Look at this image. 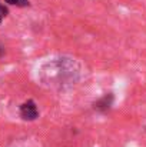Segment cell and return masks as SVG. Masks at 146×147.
Listing matches in <instances>:
<instances>
[{"instance_id":"cell-2","label":"cell","mask_w":146,"mask_h":147,"mask_svg":"<svg viewBox=\"0 0 146 147\" xmlns=\"http://www.w3.org/2000/svg\"><path fill=\"white\" fill-rule=\"evenodd\" d=\"M6 3H9V4H14V6H20V7H24V6H27L29 4V1L27 0H4Z\"/></svg>"},{"instance_id":"cell-4","label":"cell","mask_w":146,"mask_h":147,"mask_svg":"<svg viewBox=\"0 0 146 147\" xmlns=\"http://www.w3.org/2000/svg\"><path fill=\"white\" fill-rule=\"evenodd\" d=\"M1 53H3V49H1V47H0V56H1Z\"/></svg>"},{"instance_id":"cell-3","label":"cell","mask_w":146,"mask_h":147,"mask_svg":"<svg viewBox=\"0 0 146 147\" xmlns=\"http://www.w3.org/2000/svg\"><path fill=\"white\" fill-rule=\"evenodd\" d=\"M6 14H7V9L0 3V23H1V20H3V17H4Z\"/></svg>"},{"instance_id":"cell-1","label":"cell","mask_w":146,"mask_h":147,"mask_svg":"<svg viewBox=\"0 0 146 147\" xmlns=\"http://www.w3.org/2000/svg\"><path fill=\"white\" fill-rule=\"evenodd\" d=\"M20 116L24 120H35L39 116L37 107H36V104H35L33 100H27L26 103H23L20 106Z\"/></svg>"}]
</instances>
